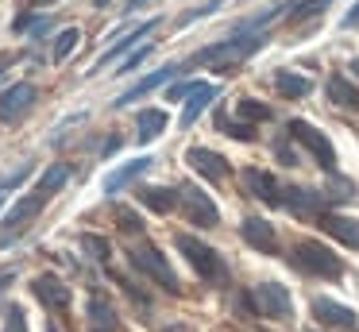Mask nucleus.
Here are the masks:
<instances>
[{
    "label": "nucleus",
    "instance_id": "f257e3e1",
    "mask_svg": "<svg viewBox=\"0 0 359 332\" xmlns=\"http://www.w3.org/2000/svg\"><path fill=\"white\" fill-rule=\"evenodd\" d=\"M294 267L309 270V274H320V278H340L344 274V263L336 259L325 244H317V239H302V244L294 247Z\"/></svg>",
    "mask_w": 359,
    "mask_h": 332
},
{
    "label": "nucleus",
    "instance_id": "f03ea898",
    "mask_svg": "<svg viewBox=\"0 0 359 332\" xmlns=\"http://www.w3.org/2000/svg\"><path fill=\"white\" fill-rule=\"evenodd\" d=\"M43 205H47V193H39V190H32L27 193V197H20L16 205L8 208V213H4V232H0V244H8L12 236H20V232L27 228V224L35 220V216L43 213Z\"/></svg>",
    "mask_w": 359,
    "mask_h": 332
},
{
    "label": "nucleus",
    "instance_id": "7ed1b4c3",
    "mask_svg": "<svg viewBox=\"0 0 359 332\" xmlns=\"http://www.w3.org/2000/svg\"><path fill=\"white\" fill-rule=\"evenodd\" d=\"M259 43L263 39L255 35H243V39H228V43H217V46H205V51L194 54V62H201V66H224V62H243L248 54L259 51Z\"/></svg>",
    "mask_w": 359,
    "mask_h": 332
},
{
    "label": "nucleus",
    "instance_id": "20e7f679",
    "mask_svg": "<svg viewBox=\"0 0 359 332\" xmlns=\"http://www.w3.org/2000/svg\"><path fill=\"white\" fill-rule=\"evenodd\" d=\"M174 244H178V251L186 255L189 267H194L201 278H220V259H217V251H212L209 244H201L197 236H178Z\"/></svg>",
    "mask_w": 359,
    "mask_h": 332
},
{
    "label": "nucleus",
    "instance_id": "39448f33",
    "mask_svg": "<svg viewBox=\"0 0 359 332\" xmlns=\"http://www.w3.org/2000/svg\"><path fill=\"white\" fill-rule=\"evenodd\" d=\"M132 267L135 270H143L147 278H155L158 286H166V290H178V278H174V270H170V263L163 259V255L155 251V247H132Z\"/></svg>",
    "mask_w": 359,
    "mask_h": 332
},
{
    "label": "nucleus",
    "instance_id": "423d86ee",
    "mask_svg": "<svg viewBox=\"0 0 359 332\" xmlns=\"http://www.w3.org/2000/svg\"><path fill=\"white\" fill-rule=\"evenodd\" d=\"M290 139H297V143L305 147V151L313 154V159L320 162L325 170H332V162H336V154H332V143H328L325 135H320L313 124H305V120H290Z\"/></svg>",
    "mask_w": 359,
    "mask_h": 332
},
{
    "label": "nucleus",
    "instance_id": "0eeeda50",
    "mask_svg": "<svg viewBox=\"0 0 359 332\" xmlns=\"http://www.w3.org/2000/svg\"><path fill=\"white\" fill-rule=\"evenodd\" d=\"M251 305H255L259 317L286 321L290 317V293H286V286H278V282H263V286H255V293H251Z\"/></svg>",
    "mask_w": 359,
    "mask_h": 332
},
{
    "label": "nucleus",
    "instance_id": "6e6552de",
    "mask_svg": "<svg viewBox=\"0 0 359 332\" xmlns=\"http://www.w3.org/2000/svg\"><path fill=\"white\" fill-rule=\"evenodd\" d=\"M313 317L328 328H340V332H359V317L351 313L348 305L340 301H328V298H313Z\"/></svg>",
    "mask_w": 359,
    "mask_h": 332
},
{
    "label": "nucleus",
    "instance_id": "1a4fd4ad",
    "mask_svg": "<svg viewBox=\"0 0 359 332\" xmlns=\"http://www.w3.org/2000/svg\"><path fill=\"white\" fill-rule=\"evenodd\" d=\"M32 105H35V85H32V81L12 85V89L0 93V120H4V124H16Z\"/></svg>",
    "mask_w": 359,
    "mask_h": 332
},
{
    "label": "nucleus",
    "instance_id": "9d476101",
    "mask_svg": "<svg viewBox=\"0 0 359 332\" xmlns=\"http://www.w3.org/2000/svg\"><path fill=\"white\" fill-rule=\"evenodd\" d=\"M178 201H182V208H186V216H189L194 224H205V228H212V224L220 220L217 205H212V201L205 197L201 190H194V185H186V190L178 193Z\"/></svg>",
    "mask_w": 359,
    "mask_h": 332
},
{
    "label": "nucleus",
    "instance_id": "9b49d317",
    "mask_svg": "<svg viewBox=\"0 0 359 332\" xmlns=\"http://www.w3.org/2000/svg\"><path fill=\"white\" fill-rule=\"evenodd\" d=\"M186 159H189V166H194L197 174H205L209 182H224V178H228V162L220 159L217 151H205V147H189Z\"/></svg>",
    "mask_w": 359,
    "mask_h": 332
},
{
    "label": "nucleus",
    "instance_id": "f8f14e48",
    "mask_svg": "<svg viewBox=\"0 0 359 332\" xmlns=\"http://www.w3.org/2000/svg\"><path fill=\"white\" fill-rule=\"evenodd\" d=\"M32 290H35V298H39L47 309H66L70 305V286H62L55 274H39L32 282Z\"/></svg>",
    "mask_w": 359,
    "mask_h": 332
},
{
    "label": "nucleus",
    "instance_id": "ddd939ff",
    "mask_svg": "<svg viewBox=\"0 0 359 332\" xmlns=\"http://www.w3.org/2000/svg\"><path fill=\"white\" fill-rule=\"evenodd\" d=\"M320 228H325L332 239H340V244H348V247H359V220H355V216L325 213V216H320Z\"/></svg>",
    "mask_w": 359,
    "mask_h": 332
},
{
    "label": "nucleus",
    "instance_id": "4468645a",
    "mask_svg": "<svg viewBox=\"0 0 359 332\" xmlns=\"http://www.w3.org/2000/svg\"><path fill=\"white\" fill-rule=\"evenodd\" d=\"M178 69H182V66H163V69H155V74H147L143 81H135L128 93H120V100H116V105H120V108H124V105H135V100H140V97H147L151 89H158L163 81H170V77L178 74Z\"/></svg>",
    "mask_w": 359,
    "mask_h": 332
},
{
    "label": "nucleus",
    "instance_id": "2eb2a0df",
    "mask_svg": "<svg viewBox=\"0 0 359 332\" xmlns=\"http://www.w3.org/2000/svg\"><path fill=\"white\" fill-rule=\"evenodd\" d=\"M151 162H155V159H147V154H143V159H132V162H124L120 170H112V174L104 178V193H120L128 182H135V178L151 166Z\"/></svg>",
    "mask_w": 359,
    "mask_h": 332
},
{
    "label": "nucleus",
    "instance_id": "dca6fc26",
    "mask_svg": "<svg viewBox=\"0 0 359 332\" xmlns=\"http://www.w3.org/2000/svg\"><path fill=\"white\" fill-rule=\"evenodd\" d=\"M217 97V85H209V81H197L194 85V93L186 97V112H182V128H189V124L197 120V116L205 112V105Z\"/></svg>",
    "mask_w": 359,
    "mask_h": 332
},
{
    "label": "nucleus",
    "instance_id": "f3484780",
    "mask_svg": "<svg viewBox=\"0 0 359 332\" xmlns=\"http://www.w3.org/2000/svg\"><path fill=\"white\" fill-rule=\"evenodd\" d=\"M243 239H248L255 251H266V255L274 251V228L266 220H259V216H248V220H243Z\"/></svg>",
    "mask_w": 359,
    "mask_h": 332
},
{
    "label": "nucleus",
    "instance_id": "a211bd4d",
    "mask_svg": "<svg viewBox=\"0 0 359 332\" xmlns=\"http://www.w3.org/2000/svg\"><path fill=\"white\" fill-rule=\"evenodd\" d=\"M243 185H248L251 193H255L259 201H271V205H278V185H274V178L266 174V170H243Z\"/></svg>",
    "mask_w": 359,
    "mask_h": 332
},
{
    "label": "nucleus",
    "instance_id": "6ab92c4d",
    "mask_svg": "<svg viewBox=\"0 0 359 332\" xmlns=\"http://www.w3.org/2000/svg\"><path fill=\"white\" fill-rule=\"evenodd\" d=\"M155 27H158V20H147V23H140V27H135V31H128L124 39H116V43H112V51H104V54H101V62H97V66H93V74H97V69H104V62H112V58H116V54H124V51H128V46H132V43H140L143 35H151V31H155Z\"/></svg>",
    "mask_w": 359,
    "mask_h": 332
},
{
    "label": "nucleus",
    "instance_id": "aec40b11",
    "mask_svg": "<svg viewBox=\"0 0 359 332\" xmlns=\"http://www.w3.org/2000/svg\"><path fill=\"white\" fill-rule=\"evenodd\" d=\"M135 197H140V205H147L151 213H170V208L178 205V197H174L170 190H163V185H143Z\"/></svg>",
    "mask_w": 359,
    "mask_h": 332
},
{
    "label": "nucleus",
    "instance_id": "412c9836",
    "mask_svg": "<svg viewBox=\"0 0 359 332\" xmlns=\"http://www.w3.org/2000/svg\"><path fill=\"white\" fill-rule=\"evenodd\" d=\"M135 128H140V143H151V139L163 135V128H166V112H163V108H143L140 120H135Z\"/></svg>",
    "mask_w": 359,
    "mask_h": 332
},
{
    "label": "nucleus",
    "instance_id": "4be33fe9",
    "mask_svg": "<svg viewBox=\"0 0 359 332\" xmlns=\"http://www.w3.org/2000/svg\"><path fill=\"white\" fill-rule=\"evenodd\" d=\"M274 89H278L282 97L297 100V97H305V93H309V77L290 74V69H274Z\"/></svg>",
    "mask_w": 359,
    "mask_h": 332
},
{
    "label": "nucleus",
    "instance_id": "5701e85b",
    "mask_svg": "<svg viewBox=\"0 0 359 332\" xmlns=\"http://www.w3.org/2000/svg\"><path fill=\"white\" fill-rule=\"evenodd\" d=\"M328 97L336 100L340 108H359V85H351L348 77H328Z\"/></svg>",
    "mask_w": 359,
    "mask_h": 332
},
{
    "label": "nucleus",
    "instance_id": "b1692460",
    "mask_svg": "<svg viewBox=\"0 0 359 332\" xmlns=\"http://www.w3.org/2000/svg\"><path fill=\"white\" fill-rule=\"evenodd\" d=\"M66 182H70V166H66V162H55V166L43 170V178H39V185H35V190L50 197V193H58Z\"/></svg>",
    "mask_w": 359,
    "mask_h": 332
},
{
    "label": "nucleus",
    "instance_id": "393cba45",
    "mask_svg": "<svg viewBox=\"0 0 359 332\" xmlns=\"http://www.w3.org/2000/svg\"><path fill=\"white\" fill-rule=\"evenodd\" d=\"M286 208H290V213H302V216H309V213H317V208H320V193L294 190V197H286Z\"/></svg>",
    "mask_w": 359,
    "mask_h": 332
},
{
    "label": "nucleus",
    "instance_id": "a878e982",
    "mask_svg": "<svg viewBox=\"0 0 359 332\" xmlns=\"http://www.w3.org/2000/svg\"><path fill=\"white\" fill-rule=\"evenodd\" d=\"M89 317H93L97 332H104V328H112V324H116L112 305H109V301H101V298H89Z\"/></svg>",
    "mask_w": 359,
    "mask_h": 332
},
{
    "label": "nucleus",
    "instance_id": "bb28decb",
    "mask_svg": "<svg viewBox=\"0 0 359 332\" xmlns=\"http://www.w3.org/2000/svg\"><path fill=\"white\" fill-rule=\"evenodd\" d=\"M78 27H66V31H58V39H55V62H66L74 54V46H78Z\"/></svg>",
    "mask_w": 359,
    "mask_h": 332
},
{
    "label": "nucleus",
    "instance_id": "cd10ccee",
    "mask_svg": "<svg viewBox=\"0 0 359 332\" xmlns=\"http://www.w3.org/2000/svg\"><path fill=\"white\" fill-rule=\"evenodd\" d=\"M236 116H240V120H271V108H266L263 100L243 97L240 105H236Z\"/></svg>",
    "mask_w": 359,
    "mask_h": 332
},
{
    "label": "nucleus",
    "instance_id": "c85d7f7f",
    "mask_svg": "<svg viewBox=\"0 0 359 332\" xmlns=\"http://www.w3.org/2000/svg\"><path fill=\"white\" fill-rule=\"evenodd\" d=\"M81 247H86L89 255H93L97 263H109V255H112V247H109V239H101V236H93V232H86L81 236Z\"/></svg>",
    "mask_w": 359,
    "mask_h": 332
},
{
    "label": "nucleus",
    "instance_id": "c756f323",
    "mask_svg": "<svg viewBox=\"0 0 359 332\" xmlns=\"http://www.w3.org/2000/svg\"><path fill=\"white\" fill-rule=\"evenodd\" d=\"M4 332H27V317L20 305H12L8 313H4Z\"/></svg>",
    "mask_w": 359,
    "mask_h": 332
},
{
    "label": "nucleus",
    "instance_id": "7c9ffc66",
    "mask_svg": "<svg viewBox=\"0 0 359 332\" xmlns=\"http://www.w3.org/2000/svg\"><path fill=\"white\" fill-rule=\"evenodd\" d=\"M147 54H151V43H143L135 54H128V58H124V66H120L116 74H135V69L143 66V58H147Z\"/></svg>",
    "mask_w": 359,
    "mask_h": 332
},
{
    "label": "nucleus",
    "instance_id": "2f4dec72",
    "mask_svg": "<svg viewBox=\"0 0 359 332\" xmlns=\"http://www.w3.org/2000/svg\"><path fill=\"white\" fill-rule=\"evenodd\" d=\"M332 4V0H302V4H297V12H294V20H305V15H317L320 8H328Z\"/></svg>",
    "mask_w": 359,
    "mask_h": 332
},
{
    "label": "nucleus",
    "instance_id": "473e14b6",
    "mask_svg": "<svg viewBox=\"0 0 359 332\" xmlns=\"http://www.w3.org/2000/svg\"><path fill=\"white\" fill-rule=\"evenodd\" d=\"M116 220H120V228H124V232H140L143 228V220L132 213V208H116Z\"/></svg>",
    "mask_w": 359,
    "mask_h": 332
},
{
    "label": "nucleus",
    "instance_id": "72a5a7b5",
    "mask_svg": "<svg viewBox=\"0 0 359 332\" xmlns=\"http://www.w3.org/2000/svg\"><path fill=\"white\" fill-rule=\"evenodd\" d=\"M220 128H228V135H236V139H255V131H251V124H228V120H220Z\"/></svg>",
    "mask_w": 359,
    "mask_h": 332
},
{
    "label": "nucleus",
    "instance_id": "f704fd0d",
    "mask_svg": "<svg viewBox=\"0 0 359 332\" xmlns=\"http://www.w3.org/2000/svg\"><path fill=\"white\" fill-rule=\"evenodd\" d=\"M194 93V85H174L170 89V100H182V97H189Z\"/></svg>",
    "mask_w": 359,
    "mask_h": 332
},
{
    "label": "nucleus",
    "instance_id": "c9c22d12",
    "mask_svg": "<svg viewBox=\"0 0 359 332\" xmlns=\"http://www.w3.org/2000/svg\"><path fill=\"white\" fill-rule=\"evenodd\" d=\"M12 278H16V270H0V293L8 290V282H12Z\"/></svg>",
    "mask_w": 359,
    "mask_h": 332
},
{
    "label": "nucleus",
    "instance_id": "e433bc0d",
    "mask_svg": "<svg viewBox=\"0 0 359 332\" xmlns=\"http://www.w3.org/2000/svg\"><path fill=\"white\" fill-rule=\"evenodd\" d=\"M355 23H359V4H355V8H351V12H348V15H344V27H355Z\"/></svg>",
    "mask_w": 359,
    "mask_h": 332
},
{
    "label": "nucleus",
    "instance_id": "4c0bfd02",
    "mask_svg": "<svg viewBox=\"0 0 359 332\" xmlns=\"http://www.w3.org/2000/svg\"><path fill=\"white\" fill-rule=\"evenodd\" d=\"M140 4H147V0H128V8H140Z\"/></svg>",
    "mask_w": 359,
    "mask_h": 332
},
{
    "label": "nucleus",
    "instance_id": "58836bf2",
    "mask_svg": "<svg viewBox=\"0 0 359 332\" xmlns=\"http://www.w3.org/2000/svg\"><path fill=\"white\" fill-rule=\"evenodd\" d=\"M351 69H355V77H359V58H355V62H351Z\"/></svg>",
    "mask_w": 359,
    "mask_h": 332
},
{
    "label": "nucleus",
    "instance_id": "ea45409f",
    "mask_svg": "<svg viewBox=\"0 0 359 332\" xmlns=\"http://www.w3.org/2000/svg\"><path fill=\"white\" fill-rule=\"evenodd\" d=\"M47 332H58V328H55V324H47Z\"/></svg>",
    "mask_w": 359,
    "mask_h": 332
},
{
    "label": "nucleus",
    "instance_id": "a19ab883",
    "mask_svg": "<svg viewBox=\"0 0 359 332\" xmlns=\"http://www.w3.org/2000/svg\"><path fill=\"white\" fill-rule=\"evenodd\" d=\"M35 4H50V0H35Z\"/></svg>",
    "mask_w": 359,
    "mask_h": 332
},
{
    "label": "nucleus",
    "instance_id": "79ce46f5",
    "mask_svg": "<svg viewBox=\"0 0 359 332\" xmlns=\"http://www.w3.org/2000/svg\"><path fill=\"white\" fill-rule=\"evenodd\" d=\"M97 4H109V0H97Z\"/></svg>",
    "mask_w": 359,
    "mask_h": 332
},
{
    "label": "nucleus",
    "instance_id": "37998d69",
    "mask_svg": "<svg viewBox=\"0 0 359 332\" xmlns=\"http://www.w3.org/2000/svg\"><path fill=\"white\" fill-rule=\"evenodd\" d=\"M0 74H4V66H0Z\"/></svg>",
    "mask_w": 359,
    "mask_h": 332
}]
</instances>
